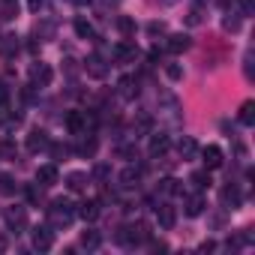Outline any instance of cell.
Here are the masks:
<instances>
[{"mask_svg":"<svg viewBox=\"0 0 255 255\" xmlns=\"http://www.w3.org/2000/svg\"><path fill=\"white\" fill-rule=\"evenodd\" d=\"M72 219H75V204H72V201L54 198V201L48 204V225H51V228H66Z\"/></svg>","mask_w":255,"mask_h":255,"instance_id":"6da1fadb","label":"cell"},{"mask_svg":"<svg viewBox=\"0 0 255 255\" xmlns=\"http://www.w3.org/2000/svg\"><path fill=\"white\" fill-rule=\"evenodd\" d=\"M147 237H150V231H147V225H144V222H135V225H120V231H117V243H120V246H126V249H135V246L147 243Z\"/></svg>","mask_w":255,"mask_h":255,"instance_id":"7a4b0ae2","label":"cell"},{"mask_svg":"<svg viewBox=\"0 0 255 255\" xmlns=\"http://www.w3.org/2000/svg\"><path fill=\"white\" fill-rule=\"evenodd\" d=\"M93 123H96V117L87 114V111H69L66 114V129L72 135H87V129H90Z\"/></svg>","mask_w":255,"mask_h":255,"instance_id":"3957f363","label":"cell"},{"mask_svg":"<svg viewBox=\"0 0 255 255\" xmlns=\"http://www.w3.org/2000/svg\"><path fill=\"white\" fill-rule=\"evenodd\" d=\"M30 240H33V249L48 252V249L54 246V231H51V225H36V228L30 231Z\"/></svg>","mask_w":255,"mask_h":255,"instance_id":"277c9868","label":"cell"},{"mask_svg":"<svg viewBox=\"0 0 255 255\" xmlns=\"http://www.w3.org/2000/svg\"><path fill=\"white\" fill-rule=\"evenodd\" d=\"M111 54H114V60H117V63H135V60H138V45H135V42H129V39H123V42H117V45H114V51H111Z\"/></svg>","mask_w":255,"mask_h":255,"instance_id":"5b68a950","label":"cell"},{"mask_svg":"<svg viewBox=\"0 0 255 255\" xmlns=\"http://www.w3.org/2000/svg\"><path fill=\"white\" fill-rule=\"evenodd\" d=\"M51 78H54V72H51L48 63H33L30 66V87H48Z\"/></svg>","mask_w":255,"mask_h":255,"instance_id":"8992f818","label":"cell"},{"mask_svg":"<svg viewBox=\"0 0 255 255\" xmlns=\"http://www.w3.org/2000/svg\"><path fill=\"white\" fill-rule=\"evenodd\" d=\"M3 219H6V228L15 231V234H21V231L27 228V210H24V207H9Z\"/></svg>","mask_w":255,"mask_h":255,"instance_id":"52a82bcc","label":"cell"},{"mask_svg":"<svg viewBox=\"0 0 255 255\" xmlns=\"http://www.w3.org/2000/svg\"><path fill=\"white\" fill-rule=\"evenodd\" d=\"M201 162H204V168H207V171H216V168H222L225 156H222V150H219L216 144H207V147L201 150Z\"/></svg>","mask_w":255,"mask_h":255,"instance_id":"ba28073f","label":"cell"},{"mask_svg":"<svg viewBox=\"0 0 255 255\" xmlns=\"http://www.w3.org/2000/svg\"><path fill=\"white\" fill-rule=\"evenodd\" d=\"M99 213H102V204H99L96 198H87V201H81V204L75 207V216H81L84 222H96Z\"/></svg>","mask_w":255,"mask_h":255,"instance_id":"9c48e42d","label":"cell"},{"mask_svg":"<svg viewBox=\"0 0 255 255\" xmlns=\"http://www.w3.org/2000/svg\"><path fill=\"white\" fill-rule=\"evenodd\" d=\"M117 96H120L123 102H132V99L138 96V78H132V75L120 78V81H117Z\"/></svg>","mask_w":255,"mask_h":255,"instance_id":"30bf717a","label":"cell"},{"mask_svg":"<svg viewBox=\"0 0 255 255\" xmlns=\"http://www.w3.org/2000/svg\"><path fill=\"white\" fill-rule=\"evenodd\" d=\"M168 147H171V138H168L165 132H153V135H150V144H147V153H150V156H165Z\"/></svg>","mask_w":255,"mask_h":255,"instance_id":"8fae6325","label":"cell"},{"mask_svg":"<svg viewBox=\"0 0 255 255\" xmlns=\"http://www.w3.org/2000/svg\"><path fill=\"white\" fill-rule=\"evenodd\" d=\"M189 45H192V39H189L186 33H171V36L165 39V51H168V54H183Z\"/></svg>","mask_w":255,"mask_h":255,"instance_id":"7c38bea8","label":"cell"},{"mask_svg":"<svg viewBox=\"0 0 255 255\" xmlns=\"http://www.w3.org/2000/svg\"><path fill=\"white\" fill-rule=\"evenodd\" d=\"M48 144H51V138H48V132H45V129H33V132L27 135V150H30V153L48 150Z\"/></svg>","mask_w":255,"mask_h":255,"instance_id":"4fadbf2b","label":"cell"},{"mask_svg":"<svg viewBox=\"0 0 255 255\" xmlns=\"http://www.w3.org/2000/svg\"><path fill=\"white\" fill-rule=\"evenodd\" d=\"M138 180H141V168H135V165H126V168L120 171V186H123V189H135Z\"/></svg>","mask_w":255,"mask_h":255,"instance_id":"5bb4252c","label":"cell"},{"mask_svg":"<svg viewBox=\"0 0 255 255\" xmlns=\"http://www.w3.org/2000/svg\"><path fill=\"white\" fill-rule=\"evenodd\" d=\"M36 183H39L42 189L54 186V183H57V165H39V171H36Z\"/></svg>","mask_w":255,"mask_h":255,"instance_id":"9a60e30c","label":"cell"},{"mask_svg":"<svg viewBox=\"0 0 255 255\" xmlns=\"http://www.w3.org/2000/svg\"><path fill=\"white\" fill-rule=\"evenodd\" d=\"M84 69H87V75H90V78H105V72H108V66H105V60H102L99 54H90Z\"/></svg>","mask_w":255,"mask_h":255,"instance_id":"2e32d148","label":"cell"},{"mask_svg":"<svg viewBox=\"0 0 255 255\" xmlns=\"http://www.w3.org/2000/svg\"><path fill=\"white\" fill-rule=\"evenodd\" d=\"M177 153H180V159H195V156H198L195 138H192V135H183V138L177 141Z\"/></svg>","mask_w":255,"mask_h":255,"instance_id":"e0dca14e","label":"cell"},{"mask_svg":"<svg viewBox=\"0 0 255 255\" xmlns=\"http://www.w3.org/2000/svg\"><path fill=\"white\" fill-rule=\"evenodd\" d=\"M204 207H207L204 195H186V201H183L186 216H201V213H204Z\"/></svg>","mask_w":255,"mask_h":255,"instance_id":"ac0fdd59","label":"cell"},{"mask_svg":"<svg viewBox=\"0 0 255 255\" xmlns=\"http://www.w3.org/2000/svg\"><path fill=\"white\" fill-rule=\"evenodd\" d=\"M156 219H159L162 228H174V222H177V210H174L171 204H159V207H156Z\"/></svg>","mask_w":255,"mask_h":255,"instance_id":"d6986e66","label":"cell"},{"mask_svg":"<svg viewBox=\"0 0 255 255\" xmlns=\"http://www.w3.org/2000/svg\"><path fill=\"white\" fill-rule=\"evenodd\" d=\"M15 51H18V36L15 33H3V36H0V54L12 57Z\"/></svg>","mask_w":255,"mask_h":255,"instance_id":"ffe728a7","label":"cell"},{"mask_svg":"<svg viewBox=\"0 0 255 255\" xmlns=\"http://www.w3.org/2000/svg\"><path fill=\"white\" fill-rule=\"evenodd\" d=\"M222 204H225L228 210H237V207H240V192H237V186H222Z\"/></svg>","mask_w":255,"mask_h":255,"instance_id":"44dd1931","label":"cell"},{"mask_svg":"<svg viewBox=\"0 0 255 255\" xmlns=\"http://www.w3.org/2000/svg\"><path fill=\"white\" fill-rule=\"evenodd\" d=\"M66 186H69L72 192H84V189H87V174H81V171L66 174Z\"/></svg>","mask_w":255,"mask_h":255,"instance_id":"7402d4cb","label":"cell"},{"mask_svg":"<svg viewBox=\"0 0 255 255\" xmlns=\"http://www.w3.org/2000/svg\"><path fill=\"white\" fill-rule=\"evenodd\" d=\"M15 15H18V0H0V18L12 21Z\"/></svg>","mask_w":255,"mask_h":255,"instance_id":"603a6c76","label":"cell"},{"mask_svg":"<svg viewBox=\"0 0 255 255\" xmlns=\"http://www.w3.org/2000/svg\"><path fill=\"white\" fill-rule=\"evenodd\" d=\"M75 33H78V39H93L96 36V30H93V24L87 21V18H75Z\"/></svg>","mask_w":255,"mask_h":255,"instance_id":"cb8c5ba5","label":"cell"},{"mask_svg":"<svg viewBox=\"0 0 255 255\" xmlns=\"http://www.w3.org/2000/svg\"><path fill=\"white\" fill-rule=\"evenodd\" d=\"M237 120H240L243 126H252V123H255V102H252V99L240 105V114H237Z\"/></svg>","mask_w":255,"mask_h":255,"instance_id":"d4e9b609","label":"cell"},{"mask_svg":"<svg viewBox=\"0 0 255 255\" xmlns=\"http://www.w3.org/2000/svg\"><path fill=\"white\" fill-rule=\"evenodd\" d=\"M102 243V234L96 231V228H87V231H81V246L84 249H96Z\"/></svg>","mask_w":255,"mask_h":255,"instance_id":"484cf974","label":"cell"},{"mask_svg":"<svg viewBox=\"0 0 255 255\" xmlns=\"http://www.w3.org/2000/svg\"><path fill=\"white\" fill-rule=\"evenodd\" d=\"M159 192H162V195H180V192H183V186H180V180L165 177V180H159Z\"/></svg>","mask_w":255,"mask_h":255,"instance_id":"4316f807","label":"cell"},{"mask_svg":"<svg viewBox=\"0 0 255 255\" xmlns=\"http://www.w3.org/2000/svg\"><path fill=\"white\" fill-rule=\"evenodd\" d=\"M18 192V183H15V177H9V174H0V195H15Z\"/></svg>","mask_w":255,"mask_h":255,"instance_id":"83f0119b","label":"cell"},{"mask_svg":"<svg viewBox=\"0 0 255 255\" xmlns=\"http://www.w3.org/2000/svg\"><path fill=\"white\" fill-rule=\"evenodd\" d=\"M78 153H81V156H87V159H90V156H96V138H93V135H90V138H81Z\"/></svg>","mask_w":255,"mask_h":255,"instance_id":"f1b7e54d","label":"cell"},{"mask_svg":"<svg viewBox=\"0 0 255 255\" xmlns=\"http://www.w3.org/2000/svg\"><path fill=\"white\" fill-rule=\"evenodd\" d=\"M189 180H192L195 189H207V186H210V171H207V168H204V171H195Z\"/></svg>","mask_w":255,"mask_h":255,"instance_id":"f546056e","label":"cell"},{"mask_svg":"<svg viewBox=\"0 0 255 255\" xmlns=\"http://www.w3.org/2000/svg\"><path fill=\"white\" fill-rule=\"evenodd\" d=\"M117 30L123 36H135V21L132 18H117Z\"/></svg>","mask_w":255,"mask_h":255,"instance_id":"4dcf8cb0","label":"cell"},{"mask_svg":"<svg viewBox=\"0 0 255 255\" xmlns=\"http://www.w3.org/2000/svg\"><path fill=\"white\" fill-rule=\"evenodd\" d=\"M27 201H30V204H39V201H42V186H39V183H30V186H27Z\"/></svg>","mask_w":255,"mask_h":255,"instance_id":"1f68e13d","label":"cell"},{"mask_svg":"<svg viewBox=\"0 0 255 255\" xmlns=\"http://www.w3.org/2000/svg\"><path fill=\"white\" fill-rule=\"evenodd\" d=\"M237 6H240V18L255 15V0H237Z\"/></svg>","mask_w":255,"mask_h":255,"instance_id":"d6a6232c","label":"cell"},{"mask_svg":"<svg viewBox=\"0 0 255 255\" xmlns=\"http://www.w3.org/2000/svg\"><path fill=\"white\" fill-rule=\"evenodd\" d=\"M222 27H225L228 33H237V30H240V15H228V18L222 21Z\"/></svg>","mask_w":255,"mask_h":255,"instance_id":"836d02e7","label":"cell"},{"mask_svg":"<svg viewBox=\"0 0 255 255\" xmlns=\"http://www.w3.org/2000/svg\"><path fill=\"white\" fill-rule=\"evenodd\" d=\"M165 30H168L165 21H150V24H147V33H150V36H162Z\"/></svg>","mask_w":255,"mask_h":255,"instance_id":"e575fe53","label":"cell"},{"mask_svg":"<svg viewBox=\"0 0 255 255\" xmlns=\"http://www.w3.org/2000/svg\"><path fill=\"white\" fill-rule=\"evenodd\" d=\"M165 75H168L171 81H180V78H183V69H180L177 63H168V66H165Z\"/></svg>","mask_w":255,"mask_h":255,"instance_id":"d590c367","label":"cell"},{"mask_svg":"<svg viewBox=\"0 0 255 255\" xmlns=\"http://www.w3.org/2000/svg\"><path fill=\"white\" fill-rule=\"evenodd\" d=\"M48 147H51V156L54 159H66L69 156V147L66 144H48Z\"/></svg>","mask_w":255,"mask_h":255,"instance_id":"8d00e7d4","label":"cell"},{"mask_svg":"<svg viewBox=\"0 0 255 255\" xmlns=\"http://www.w3.org/2000/svg\"><path fill=\"white\" fill-rule=\"evenodd\" d=\"M0 156H3V159H15V144L3 141V144H0Z\"/></svg>","mask_w":255,"mask_h":255,"instance_id":"74e56055","label":"cell"},{"mask_svg":"<svg viewBox=\"0 0 255 255\" xmlns=\"http://www.w3.org/2000/svg\"><path fill=\"white\" fill-rule=\"evenodd\" d=\"M147 243H150V252H168V243H162V240H150L147 237Z\"/></svg>","mask_w":255,"mask_h":255,"instance_id":"f35d334b","label":"cell"},{"mask_svg":"<svg viewBox=\"0 0 255 255\" xmlns=\"http://www.w3.org/2000/svg\"><path fill=\"white\" fill-rule=\"evenodd\" d=\"M96 177L105 180V177H108V165H96Z\"/></svg>","mask_w":255,"mask_h":255,"instance_id":"ab89813d","label":"cell"},{"mask_svg":"<svg viewBox=\"0 0 255 255\" xmlns=\"http://www.w3.org/2000/svg\"><path fill=\"white\" fill-rule=\"evenodd\" d=\"M216 249V243L213 240H207V243H201V252H213Z\"/></svg>","mask_w":255,"mask_h":255,"instance_id":"60d3db41","label":"cell"},{"mask_svg":"<svg viewBox=\"0 0 255 255\" xmlns=\"http://www.w3.org/2000/svg\"><path fill=\"white\" fill-rule=\"evenodd\" d=\"M27 6H30L33 12H39V6H42V0H27Z\"/></svg>","mask_w":255,"mask_h":255,"instance_id":"b9f144b4","label":"cell"},{"mask_svg":"<svg viewBox=\"0 0 255 255\" xmlns=\"http://www.w3.org/2000/svg\"><path fill=\"white\" fill-rule=\"evenodd\" d=\"M72 3H75V6H90L93 0H72Z\"/></svg>","mask_w":255,"mask_h":255,"instance_id":"7bdbcfd3","label":"cell"},{"mask_svg":"<svg viewBox=\"0 0 255 255\" xmlns=\"http://www.w3.org/2000/svg\"><path fill=\"white\" fill-rule=\"evenodd\" d=\"M216 3H219V6H222V9H228V6H231V3H234V0H216Z\"/></svg>","mask_w":255,"mask_h":255,"instance_id":"ee69618b","label":"cell"},{"mask_svg":"<svg viewBox=\"0 0 255 255\" xmlns=\"http://www.w3.org/2000/svg\"><path fill=\"white\" fill-rule=\"evenodd\" d=\"M0 252H6V237L0 234Z\"/></svg>","mask_w":255,"mask_h":255,"instance_id":"f6af8a7d","label":"cell"}]
</instances>
